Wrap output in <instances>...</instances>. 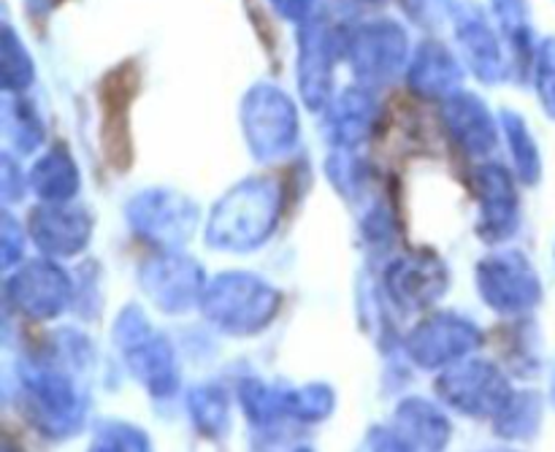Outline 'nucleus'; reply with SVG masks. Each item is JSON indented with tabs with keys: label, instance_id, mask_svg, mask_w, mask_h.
Wrapping results in <instances>:
<instances>
[{
	"label": "nucleus",
	"instance_id": "f257e3e1",
	"mask_svg": "<svg viewBox=\"0 0 555 452\" xmlns=\"http://www.w3.org/2000/svg\"><path fill=\"white\" fill-rule=\"evenodd\" d=\"M90 345L76 334H60V345L43 358L20 363V410L41 437L70 439L87 417V393L70 366H85Z\"/></svg>",
	"mask_w": 555,
	"mask_h": 452
},
{
	"label": "nucleus",
	"instance_id": "f03ea898",
	"mask_svg": "<svg viewBox=\"0 0 555 452\" xmlns=\"http://www.w3.org/2000/svg\"><path fill=\"white\" fill-rule=\"evenodd\" d=\"M282 188L271 177H247L233 184L206 220V244L220 253H255L276 231Z\"/></svg>",
	"mask_w": 555,
	"mask_h": 452
},
{
	"label": "nucleus",
	"instance_id": "7ed1b4c3",
	"mask_svg": "<svg viewBox=\"0 0 555 452\" xmlns=\"http://www.w3.org/2000/svg\"><path fill=\"white\" fill-rule=\"evenodd\" d=\"M198 309L215 331L247 339L263 334L280 318L282 293L249 271H222L209 280Z\"/></svg>",
	"mask_w": 555,
	"mask_h": 452
},
{
	"label": "nucleus",
	"instance_id": "20e7f679",
	"mask_svg": "<svg viewBox=\"0 0 555 452\" xmlns=\"http://www.w3.org/2000/svg\"><path fill=\"white\" fill-rule=\"evenodd\" d=\"M114 347L122 358L130 377L152 396V399H171L179 393V358L166 334L155 331L141 307L128 304L114 320Z\"/></svg>",
	"mask_w": 555,
	"mask_h": 452
},
{
	"label": "nucleus",
	"instance_id": "39448f33",
	"mask_svg": "<svg viewBox=\"0 0 555 452\" xmlns=\"http://www.w3.org/2000/svg\"><path fill=\"white\" fill-rule=\"evenodd\" d=\"M238 122L249 152L260 163L282 160L296 150L301 139L296 101L271 81H258L244 92Z\"/></svg>",
	"mask_w": 555,
	"mask_h": 452
},
{
	"label": "nucleus",
	"instance_id": "423d86ee",
	"mask_svg": "<svg viewBox=\"0 0 555 452\" xmlns=\"http://www.w3.org/2000/svg\"><path fill=\"white\" fill-rule=\"evenodd\" d=\"M130 231L157 249H179L195 236L198 206L171 188H150L135 193L125 206Z\"/></svg>",
	"mask_w": 555,
	"mask_h": 452
},
{
	"label": "nucleus",
	"instance_id": "0eeeda50",
	"mask_svg": "<svg viewBox=\"0 0 555 452\" xmlns=\"http://www.w3.org/2000/svg\"><path fill=\"white\" fill-rule=\"evenodd\" d=\"M434 390L450 410L461 412L464 417H496L499 410L515 393L507 374L491 361L482 358H466V361L448 366L434 383Z\"/></svg>",
	"mask_w": 555,
	"mask_h": 452
},
{
	"label": "nucleus",
	"instance_id": "6e6552de",
	"mask_svg": "<svg viewBox=\"0 0 555 452\" xmlns=\"http://www.w3.org/2000/svg\"><path fill=\"white\" fill-rule=\"evenodd\" d=\"M347 63L358 85L383 87L410 63V36L396 20H372L347 36Z\"/></svg>",
	"mask_w": 555,
	"mask_h": 452
},
{
	"label": "nucleus",
	"instance_id": "1a4fd4ad",
	"mask_svg": "<svg viewBox=\"0 0 555 452\" xmlns=\"http://www.w3.org/2000/svg\"><path fill=\"white\" fill-rule=\"evenodd\" d=\"M477 293L499 314L531 312L542 304V280L531 260L515 249L486 255L475 269Z\"/></svg>",
	"mask_w": 555,
	"mask_h": 452
},
{
	"label": "nucleus",
	"instance_id": "9d476101",
	"mask_svg": "<svg viewBox=\"0 0 555 452\" xmlns=\"http://www.w3.org/2000/svg\"><path fill=\"white\" fill-rule=\"evenodd\" d=\"M139 285L163 314H188L201 307L209 280L204 266L190 255L179 249H157L141 263Z\"/></svg>",
	"mask_w": 555,
	"mask_h": 452
},
{
	"label": "nucleus",
	"instance_id": "9b49d317",
	"mask_svg": "<svg viewBox=\"0 0 555 452\" xmlns=\"http://www.w3.org/2000/svg\"><path fill=\"white\" fill-rule=\"evenodd\" d=\"M482 347V331L455 312H434L410 331L404 352L417 369L444 372Z\"/></svg>",
	"mask_w": 555,
	"mask_h": 452
},
{
	"label": "nucleus",
	"instance_id": "f8f14e48",
	"mask_svg": "<svg viewBox=\"0 0 555 452\" xmlns=\"http://www.w3.org/2000/svg\"><path fill=\"white\" fill-rule=\"evenodd\" d=\"M5 298L25 318L47 323L60 318L74 301V282L54 258L27 260L5 282Z\"/></svg>",
	"mask_w": 555,
	"mask_h": 452
},
{
	"label": "nucleus",
	"instance_id": "ddd939ff",
	"mask_svg": "<svg viewBox=\"0 0 555 452\" xmlns=\"http://www.w3.org/2000/svg\"><path fill=\"white\" fill-rule=\"evenodd\" d=\"M339 54V38L323 16H309L298 27L296 81L301 101L309 112H323L334 101V70Z\"/></svg>",
	"mask_w": 555,
	"mask_h": 452
},
{
	"label": "nucleus",
	"instance_id": "4468645a",
	"mask_svg": "<svg viewBox=\"0 0 555 452\" xmlns=\"http://www.w3.org/2000/svg\"><path fill=\"white\" fill-rule=\"evenodd\" d=\"M448 266L431 249H412V253L399 255L383 271L385 296L404 312L431 309L448 293Z\"/></svg>",
	"mask_w": 555,
	"mask_h": 452
},
{
	"label": "nucleus",
	"instance_id": "2eb2a0df",
	"mask_svg": "<svg viewBox=\"0 0 555 452\" xmlns=\"http://www.w3.org/2000/svg\"><path fill=\"white\" fill-rule=\"evenodd\" d=\"M453 20L455 41H459L464 63L469 65L472 74L486 85H499L513 74V60L493 27L491 16L472 0H453Z\"/></svg>",
	"mask_w": 555,
	"mask_h": 452
},
{
	"label": "nucleus",
	"instance_id": "dca6fc26",
	"mask_svg": "<svg viewBox=\"0 0 555 452\" xmlns=\"http://www.w3.org/2000/svg\"><path fill=\"white\" fill-rule=\"evenodd\" d=\"M518 177H509V171L499 163H482L472 173V188H475L477 206V236L486 244H502L513 238L520 228V198H518Z\"/></svg>",
	"mask_w": 555,
	"mask_h": 452
},
{
	"label": "nucleus",
	"instance_id": "f3484780",
	"mask_svg": "<svg viewBox=\"0 0 555 452\" xmlns=\"http://www.w3.org/2000/svg\"><path fill=\"white\" fill-rule=\"evenodd\" d=\"M27 236L47 258H76L92 238V217L74 204H41L30 211Z\"/></svg>",
	"mask_w": 555,
	"mask_h": 452
},
{
	"label": "nucleus",
	"instance_id": "a211bd4d",
	"mask_svg": "<svg viewBox=\"0 0 555 452\" xmlns=\"http://www.w3.org/2000/svg\"><path fill=\"white\" fill-rule=\"evenodd\" d=\"M442 128L466 157L486 160L499 146V125L475 92L459 90L442 101Z\"/></svg>",
	"mask_w": 555,
	"mask_h": 452
},
{
	"label": "nucleus",
	"instance_id": "6ab92c4d",
	"mask_svg": "<svg viewBox=\"0 0 555 452\" xmlns=\"http://www.w3.org/2000/svg\"><path fill=\"white\" fill-rule=\"evenodd\" d=\"M379 122V103L369 87H345L325 108V135L334 150L356 152L366 144Z\"/></svg>",
	"mask_w": 555,
	"mask_h": 452
},
{
	"label": "nucleus",
	"instance_id": "aec40b11",
	"mask_svg": "<svg viewBox=\"0 0 555 452\" xmlns=\"http://www.w3.org/2000/svg\"><path fill=\"white\" fill-rule=\"evenodd\" d=\"M406 85L426 101H444L464 85V65L442 41H423L406 63Z\"/></svg>",
	"mask_w": 555,
	"mask_h": 452
},
{
	"label": "nucleus",
	"instance_id": "412c9836",
	"mask_svg": "<svg viewBox=\"0 0 555 452\" xmlns=\"http://www.w3.org/2000/svg\"><path fill=\"white\" fill-rule=\"evenodd\" d=\"M393 428L415 452H444L453 439L450 417L434 401L410 396L393 412Z\"/></svg>",
	"mask_w": 555,
	"mask_h": 452
},
{
	"label": "nucleus",
	"instance_id": "4be33fe9",
	"mask_svg": "<svg viewBox=\"0 0 555 452\" xmlns=\"http://www.w3.org/2000/svg\"><path fill=\"white\" fill-rule=\"evenodd\" d=\"M30 190L41 204H70L81 190V173L65 144H54L33 163Z\"/></svg>",
	"mask_w": 555,
	"mask_h": 452
},
{
	"label": "nucleus",
	"instance_id": "5701e85b",
	"mask_svg": "<svg viewBox=\"0 0 555 452\" xmlns=\"http://www.w3.org/2000/svg\"><path fill=\"white\" fill-rule=\"evenodd\" d=\"M491 11L499 30H502L504 41H507L513 70L520 76L531 74V68H534L537 47H540V43H534L529 0H491Z\"/></svg>",
	"mask_w": 555,
	"mask_h": 452
},
{
	"label": "nucleus",
	"instance_id": "b1692460",
	"mask_svg": "<svg viewBox=\"0 0 555 452\" xmlns=\"http://www.w3.org/2000/svg\"><path fill=\"white\" fill-rule=\"evenodd\" d=\"M236 393L244 417L258 431H269V428L287 423L285 385H269L263 379L247 377L238 383Z\"/></svg>",
	"mask_w": 555,
	"mask_h": 452
},
{
	"label": "nucleus",
	"instance_id": "393cba45",
	"mask_svg": "<svg viewBox=\"0 0 555 452\" xmlns=\"http://www.w3.org/2000/svg\"><path fill=\"white\" fill-rule=\"evenodd\" d=\"M499 122H502V133L507 139L509 155H513L515 177H518L520 184L534 188L542 179V152L529 122H526L524 114L513 112V108H504Z\"/></svg>",
	"mask_w": 555,
	"mask_h": 452
},
{
	"label": "nucleus",
	"instance_id": "a878e982",
	"mask_svg": "<svg viewBox=\"0 0 555 452\" xmlns=\"http://www.w3.org/2000/svg\"><path fill=\"white\" fill-rule=\"evenodd\" d=\"M542 415H545V401L537 390H515L507 404L493 417V431L502 439L529 442L540 434Z\"/></svg>",
	"mask_w": 555,
	"mask_h": 452
},
{
	"label": "nucleus",
	"instance_id": "bb28decb",
	"mask_svg": "<svg viewBox=\"0 0 555 452\" xmlns=\"http://www.w3.org/2000/svg\"><path fill=\"white\" fill-rule=\"evenodd\" d=\"M188 415L204 439H222L231 431V399L220 385H198L188 393Z\"/></svg>",
	"mask_w": 555,
	"mask_h": 452
},
{
	"label": "nucleus",
	"instance_id": "cd10ccee",
	"mask_svg": "<svg viewBox=\"0 0 555 452\" xmlns=\"http://www.w3.org/2000/svg\"><path fill=\"white\" fill-rule=\"evenodd\" d=\"M3 130L20 155H33L47 135L36 106L22 95H9V92H3Z\"/></svg>",
	"mask_w": 555,
	"mask_h": 452
},
{
	"label": "nucleus",
	"instance_id": "c85d7f7f",
	"mask_svg": "<svg viewBox=\"0 0 555 452\" xmlns=\"http://www.w3.org/2000/svg\"><path fill=\"white\" fill-rule=\"evenodd\" d=\"M36 81V63L27 52L25 41L5 22L0 30V85L9 95H22Z\"/></svg>",
	"mask_w": 555,
	"mask_h": 452
},
{
	"label": "nucleus",
	"instance_id": "c756f323",
	"mask_svg": "<svg viewBox=\"0 0 555 452\" xmlns=\"http://www.w3.org/2000/svg\"><path fill=\"white\" fill-rule=\"evenodd\" d=\"M285 406L287 421L304 423V426H314L334 415L336 410V393L331 385L325 383H309L304 388H285Z\"/></svg>",
	"mask_w": 555,
	"mask_h": 452
},
{
	"label": "nucleus",
	"instance_id": "7c9ffc66",
	"mask_svg": "<svg viewBox=\"0 0 555 452\" xmlns=\"http://www.w3.org/2000/svg\"><path fill=\"white\" fill-rule=\"evenodd\" d=\"M87 452H155L152 450L150 437L139 426L125 421L101 423L92 437Z\"/></svg>",
	"mask_w": 555,
	"mask_h": 452
},
{
	"label": "nucleus",
	"instance_id": "2f4dec72",
	"mask_svg": "<svg viewBox=\"0 0 555 452\" xmlns=\"http://www.w3.org/2000/svg\"><path fill=\"white\" fill-rule=\"evenodd\" d=\"M531 74H534L537 98H540L542 108L547 117L555 119V36L540 41Z\"/></svg>",
	"mask_w": 555,
	"mask_h": 452
},
{
	"label": "nucleus",
	"instance_id": "473e14b6",
	"mask_svg": "<svg viewBox=\"0 0 555 452\" xmlns=\"http://www.w3.org/2000/svg\"><path fill=\"white\" fill-rule=\"evenodd\" d=\"M22 255H25V228L16 222V217L5 211L3 225H0V260H3V269L22 266Z\"/></svg>",
	"mask_w": 555,
	"mask_h": 452
},
{
	"label": "nucleus",
	"instance_id": "72a5a7b5",
	"mask_svg": "<svg viewBox=\"0 0 555 452\" xmlns=\"http://www.w3.org/2000/svg\"><path fill=\"white\" fill-rule=\"evenodd\" d=\"M401 5L415 25L428 27V30L442 25L453 11V0H401Z\"/></svg>",
	"mask_w": 555,
	"mask_h": 452
},
{
	"label": "nucleus",
	"instance_id": "f704fd0d",
	"mask_svg": "<svg viewBox=\"0 0 555 452\" xmlns=\"http://www.w3.org/2000/svg\"><path fill=\"white\" fill-rule=\"evenodd\" d=\"M356 452H415L401 439V434L393 426H372L366 437L361 439Z\"/></svg>",
	"mask_w": 555,
	"mask_h": 452
},
{
	"label": "nucleus",
	"instance_id": "c9c22d12",
	"mask_svg": "<svg viewBox=\"0 0 555 452\" xmlns=\"http://www.w3.org/2000/svg\"><path fill=\"white\" fill-rule=\"evenodd\" d=\"M30 188V182L25 179L22 168L16 166V160L11 155H3V166H0V193H3L5 204H14L25 195V190Z\"/></svg>",
	"mask_w": 555,
	"mask_h": 452
},
{
	"label": "nucleus",
	"instance_id": "e433bc0d",
	"mask_svg": "<svg viewBox=\"0 0 555 452\" xmlns=\"http://www.w3.org/2000/svg\"><path fill=\"white\" fill-rule=\"evenodd\" d=\"M276 14L287 22H307L314 14V0H269Z\"/></svg>",
	"mask_w": 555,
	"mask_h": 452
},
{
	"label": "nucleus",
	"instance_id": "4c0bfd02",
	"mask_svg": "<svg viewBox=\"0 0 555 452\" xmlns=\"http://www.w3.org/2000/svg\"><path fill=\"white\" fill-rule=\"evenodd\" d=\"M54 3H57V0H27V5H30L33 14H47Z\"/></svg>",
	"mask_w": 555,
	"mask_h": 452
},
{
	"label": "nucleus",
	"instance_id": "58836bf2",
	"mask_svg": "<svg viewBox=\"0 0 555 452\" xmlns=\"http://www.w3.org/2000/svg\"><path fill=\"white\" fill-rule=\"evenodd\" d=\"M551 399H553V406H555V372H553V385H551Z\"/></svg>",
	"mask_w": 555,
	"mask_h": 452
},
{
	"label": "nucleus",
	"instance_id": "ea45409f",
	"mask_svg": "<svg viewBox=\"0 0 555 452\" xmlns=\"http://www.w3.org/2000/svg\"><path fill=\"white\" fill-rule=\"evenodd\" d=\"M296 452H314V450H309V448H298Z\"/></svg>",
	"mask_w": 555,
	"mask_h": 452
},
{
	"label": "nucleus",
	"instance_id": "a19ab883",
	"mask_svg": "<svg viewBox=\"0 0 555 452\" xmlns=\"http://www.w3.org/2000/svg\"><path fill=\"white\" fill-rule=\"evenodd\" d=\"M493 452H515V450H493Z\"/></svg>",
	"mask_w": 555,
	"mask_h": 452
},
{
	"label": "nucleus",
	"instance_id": "79ce46f5",
	"mask_svg": "<svg viewBox=\"0 0 555 452\" xmlns=\"http://www.w3.org/2000/svg\"><path fill=\"white\" fill-rule=\"evenodd\" d=\"M363 3H374V0H363Z\"/></svg>",
	"mask_w": 555,
	"mask_h": 452
}]
</instances>
